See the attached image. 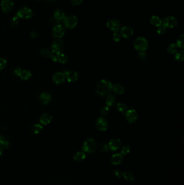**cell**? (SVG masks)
I'll use <instances>...</instances> for the list:
<instances>
[{
    "label": "cell",
    "instance_id": "6da1fadb",
    "mask_svg": "<svg viewBox=\"0 0 184 185\" xmlns=\"http://www.w3.org/2000/svg\"><path fill=\"white\" fill-rule=\"evenodd\" d=\"M113 87L112 84L107 80H102L98 82L96 87L97 93L101 96H105L110 94Z\"/></svg>",
    "mask_w": 184,
    "mask_h": 185
},
{
    "label": "cell",
    "instance_id": "7a4b0ae2",
    "mask_svg": "<svg viewBox=\"0 0 184 185\" xmlns=\"http://www.w3.org/2000/svg\"><path fill=\"white\" fill-rule=\"evenodd\" d=\"M149 45L148 41L146 38L139 37L135 39L133 43V45L135 50L138 52H143L146 50Z\"/></svg>",
    "mask_w": 184,
    "mask_h": 185
},
{
    "label": "cell",
    "instance_id": "3957f363",
    "mask_svg": "<svg viewBox=\"0 0 184 185\" xmlns=\"http://www.w3.org/2000/svg\"><path fill=\"white\" fill-rule=\"evenodd\" d=\"M97 148V143L93 139H88L83 143L82 150L87 153H91L94 152Z\"/></svg>",
    "mask_w": 184,
    "mask_h": 185
},
{
    "label": "cell",
    "instance_id": "277c9868",
    "mask_svg": "<svg viewBox=\"0 0 184 185\" xmlns=\"http://www.w3.org/2000/svg\"><path fill=\"white\" fill-rule=\"evenodd\" d=\"M78 20L76 16L69 15L66 16L63 20V25L66 28L71 29L75 28L78 25Z\"/></svg>",
    "mask_w": 184,
    "mask_h": 185
},
{
    "label": "cell",
    "instance_id": "5b68a950",
    "mask_svg": "<svg viewBox=\"0 0 184 185\" xmlns=\"http://www.w3.org/2000/svg\"><path fill=\"white\" fill-rule=\"evenodd\" d=\"M178 21L177 18L173 16L170 15L164 18L163 25L166 28H174L177 26Z\"/></svg>",
    "mask_w": 184,
    "mask_h": 185
},
{
    "label": "cell",
    "instance_id": "8992f818",
    "mask_svg": "<svg viewBox=\"0 0 184 185\" xmlns=\"http://www.w3.org/2000/svg\"><path fill=\"white\" fill-rule=\"evenodd\" d=\"M106 27L114 33L118 32L121 28V23L117 19L112 18L106 22Z\"/></svg>",
    "mask_w": 184,
    "mask_h": 185
},
{
    "label": "cell",
    "instance_id": "52a82bcc",
    "mask_svg": "<svg viewBox=\"0 0 184 185\" xmlns=\"http://www.w3.org/2000/svg\"><path fill=\"white\" fill-rule=\"evenodd\" d=\"M34 15L33 11L31 9L28 7H23L18 11L16 16L18 18H21L23 19H29L31 18Z\"/></svg>",
    "mask_w": 184,
    "mask_h": 185
},
{
    "label": "cell",
    "instance_id": "ba28073f",
    "mask_svg": "<svg viewBox=\"0 0 184 185\" xmlns=\"http://www.w3.org/2000/svg\"><path fill=\"white\" fill-rule=\"evenodd\" d=\"M66 30L64 27L61 25L55 26L52 28L51 34L54 38H60L65 34Z\"/></svg>",
    "mask_w": 184,
    "mask_h": 185
},
{
    "label": "cell",
    "instance_id": "9c48e42d",
    "mask_svg": "<svg viewBox=\"0 0 184 185\" xmlns=\"http://www.w3.org/2000/svg\"><path fill=\"white\" fill-rule=\"evenodd\" d=\"M1 6L4 13H10L14 8V1L13 0H1Z\"/></svg>",
    "mask_w": 184,
    "mask_h": 185
},
{
    "label": "cell",
    "instance_id": "30bf717a",
    "mask_svg": "<svg viewBox=\"0 0 184 185\" xmlns=\"http://www.w3.org/2000/svg\"><path fill=\"white\" fill-rule=\"evenodd\" d=\"M64 46V41L62 39L57 38L52 42L51 45V48L52 52L55 54H57L61 52V50Z\"/></svg>",
    "mask_w": 184,
    "mask_h": 185
},
{
    "label": "cell",
    "instance_id": "8fae6325",
    "mask_svg": "<svg viewBox=\"0 0 184 185\" xmlns=\"http://www.w3.org/2000/svg\"><path fill=\"white\" fill-rule=\"evenodd\" d=\"M125 116L127 121L130 123H135L138 119V114L135 109H131L125 113Z\"/></svg>",
    "mask_w": 184,
    "mask_h": 185
},
{
    "label": "cell",
    "instance_id": "7c38bea8",
    "mask_svg": "<svg viewBox=\"0 0 184 185\" xmlns=\"http://www.w3.org/2000/svg\"><path fill=\"white\" fill-rule=\"evenodd\" d=\"M96 126L98 130L104 132L108 128V121L104 118L99 117L96 121Z\"/></svg>",
    "mask_w": 184,
    "mask_h": 185
},
{
    "label": "cell",
    "instance_id": "4fadbf2b",
    "mask_svg": "<svg viewBox=\"0 0 184 185\" xmlns=\"http://www.w3.org/2000/svg\"><path fill=\"white\" fill-rule=\"evenodd\" d=\"M64 74L66 76V78L67 80L70 82H74L76 81L79 77L78 74L75 71L65 70Z\"/></svg>",
    "mask_w": 184,
    "mask_h": 185
},
{
    "label": "cell",
    "instance_id": "5bb4252c",
    "mask_svg": "<svg viewBox=\"0 0 184 185\" xmlns=\"http://www.w3.org/2000/svg\"><path fill=\"white\" fill-rule=\"evenodd\" d=\"M119 33L124 38H129L132 37L133 34V30L128 26H124L121 28Z\"/></svg>",
    "mask_w": 184,
    "mask_h": 185
},
{
    "label": "cell",
    "instance_id": "9a60e30c",
    "mask_svg": "<svg viewBox=\"0 0 184 185\" xmlns=\"http://www.w3.org/2000/svg\"><path fill=\"white\" fill-rule=\"evenodd\" d=\"M110 150L112 151L118 150L121 146V141L120 139L115 138L111 139L108 144Z\"/></svg>",
    "mask_w": 184,
    "mask_h": 185
},
{
    "label": "cell",
    "instance_id": "2e32d148",
    "mask_svg": "<svg viewBox=\"0 0 184 185\" xmlns=\"http://www.w3.org/2000/svg\"><path fill=\"white\" fill-rule=\"evenodd\" d=\"M66 80V76L63 73L58 72L55 74L52 77V80L57 84H62Z\"/></svg>",
    "mask_w": 184,
    "mask_h": 185
},
{
    "label": "cell",
    "instance_id": "e0dca14e",
    "mask_svg": "<svg viewBox=\"0 0 184 185\" xmlns=\"http://www.w3.org/2000/svg\"><path fill=\"white\" fill-rule=\"evenodd\" d=\"M123 160V157L121 153H116L114 154L111 158L110 162L114 165L121 164Z\"/></svg>",
    "mask_w": 184,
    "mask_h": 185
},
{
    "label": "cell",
    "instance_id": "ac0fdd59",
    "mask_svg": "<svg viewBox=\"0 0 184 185\" xmlns=\"http://www.w3.org/2000/svg\"><path fill=\"white\" fill-rule=\"evenodd\" d=\"M39 101L43 105H48L51 101V96L49 93L44 92L39 95Z\"/></svg>",
    "mask_w": 184,
    "mask_h": 185
},
{
    "label": "cell",
    "instance_id": "d6986e66",
    "mask_svg": "<svg viewBox=\"0 0 184 185\" xmlns=\"http://www.w3.org/2000/svg\"><path fill=\"white\" fill-rule=\"evenodd\" d=\"M52 119V115L48 113H47L41 116L39 118V122L42 125H47L51 121Z\"/></svg>",
    "mask_w": 184,
    "mask_h": 185
},
{
    "label": "cell",
    "instance_id": "ffe728a7",
    "mask_svg": "<svg viewBox=\"0 0 184 185\" xmlns=\"http://www.w3.org/2000/svg\"><path fill=\"white\" fill-rule=\"evenodd\" d=\"M54 15L55 18L58 21H63L66 16L65 13L62 10L59 9H57L55 11Z\"/></svg>",
    "mask_w": 184,
    "mask_h": 185
},
{
    "label": "cell",
    "instance_id": "44dd1931",
    "mask_svg": "<svg viewBox=\"0 0 184 185\" xmlns=\"http://www.w3.org/2000/svg\"><path fill=\"white\" fill-rule=\"evenodd\" d=\"M149 21L151 25L154 26H156L157 27L163 25V20L159 16L157 15L152 16L150 18Z\"/></svg>",
    "mask_w": 184,
    "mask_h": 185
},
{
    "label": "cell",
    "instance_id": "7402d4cb",
    "mask_svg": "<svg viewBox=\"0 0 184 185\" xmlns=\"http://www.w3.org/2000/svg\"><path fill=\"white\" fill-rule=\"evenodd\" d=\"M116 99L114 95L109 94L106 99V104L108 107H112L115 105Z\"/></svg>",
    "mask_w": 184,
    "mask_h": 185
},
{
    "label": "cell",
    "instance_id": "603a6c76",
    "mask_svg": "<svg viewBox=\"0 0 184 185\" xmlns=\"http://www.w3.org/2000/svg\"><path fill=\"white\" fill-rule=\"evenodd\" d=\"M112 89L117 94H123L125 91V88L119 84H116L113 86Z\"/></svg>",
    "mask_w": 184,
    "mask_h": 185
},
{
    "label": "cell",
    "instance_id": "cb8c5ba5",
    "mask_svg": "<svg viewBox=\"0 0 184 185\" xmlns=\"http://www.w3.org/2000/svg\"><path fill=\"white\" fill-rule=\"evenodd\" d=\"M56 54V56H57V61H59L60 63H66L67 61H68V57L64 53L60 52L57 53V54Z\"/></svg>",
    "mask_w": 184,
    "mask_h": 185
},
{
    "label": "cell",
    "instance_id": "d4e9b609",
    "mask_svg": "<svg viewBox=\"0 0 184 185\" xmlns=\"http://www.w3.org/2000/svg\"><path fill=\"white\" fill-rule=\"evenodd\" d=\"M31 75H32V74L30 71L28 70H22L19 77L22 80H27L31 77Z\"/></svg>",
    "mask_w": 184,
    "mask_h": 185
},
{
    "label": "cell",
    "instance_id": "484cf974",
    "mask_svg": "<svg viewBox=\"0 0 184 185\" xmlns=\"http://www.w3.org/2000/svg\"><path fill=\"white\" fill-rule=\"evenodd\" d=\"M122 176H123L124 178L127 181L132 182L135 180V176L131 172L125 171L122 173Z\"/></svg>",
    "mask_w": 184,
    "mask_h": 185
},
{
    "label": "cell",
    "instance_id": "4316f807",
    "mask_svg": "<svg viewBox=\"0 0 184 185\" xmlns=\"http://www.w3.org/2000/svg\"><path fill=\"white\" fill-rule=\"evenodd\" d=\"M174 59L179 61H183L184 60V52L183 50L177 51L174 54Z\"/></svg>",
    "mask_w": 184,
    "mask_h": 185
},
{
    "label": "cell",
    "instance_id": "83f0119b",
    "mask_svg": "<svg viewBox=\"0 0 184 185\" xmlns=\"http://www.w3.org/2000/svg\"><path fill=\"white\" fill-rule=\"evenodd\" d=\"M85 157H86V155H85V154L84 152H79L77 153L75 155L73 159H74L75 160L78 161V162H80V161H81L83 160L85 158Z\"/></svg>",
    "mask_w": 184,
    "mask_h": 185
},
{
    "label": "cell",
    "instance_id": "f1b7e54d",
    "mask_svg": "<svg viewBox=\"0 0 184 185\" xmlns=\"http://www.w3.org/2000/svg\"><path fill=\"white\" fill-rule=\"evenodd\" d=\"M117 110L119 112H121L123 115L125 114V113L127 111V106L125 103H118L116 106Z\"/></svg>",
    "mask_w": 184,
    "mask_h": 185
},
{
    "label": "cell",
    "instance_id": "f546056e",
    "mask_svg": "<svg viewBox=\"0 0 184 185\" xmlns=\"http://www.w3.org/2000/svg\"><path fill=\"white\" fill-rule=\"evenodd\" d=\"M0 146L3 148H8L9 146V142L6 140L4 136L0 134Z\"/></svg>",
    "mask_w": 184,
    "mask_h": 185
},
{
    "label": "cell",
    "instance_id": "4dcf8cb0",
    "mask_svg": "<svg viewBox=\"0 0 184 185\" xmlns=\"http://www.w3.org/2000/svg\"><path fill=\"white\" fill-rule=\"evenodd\" d=\"M54 52H52V51H50V50L47 48L42 49L41 51V55L45 58H51Z\"/></svg>",
    "mask_w": 184,
    "mask_h": 185
},
{
    "label": "cell",
    "instance_id": "1f68e13d",
    "mask_svg": "<svg viewBox=\"0 0 184 185\" xmlns=\"http://www.w3.org/2000/svg\"><path fill=\"white\" fill-rule=\"evenodd\" d=\"M43 129V126L40 123H36L32 128V132L34 134H37L40 133Z\"/></svg>",
    "mask_w": 184,
    "mask_h": 185
},
{
    "label": "cell",
    "instance_id": "d6a6232c",
    "mask_svg": "<svg viewBox=\"0 0 184 185\" xmlns=\"http://www.w3.org/2000/svg\"><path fill=\"white\" fill-rule=\"evenodd\" d=\"M177 51V46L175 43H171L167 48V52L169 54H174Z\"/></svg>",
    "mask_w": 184,
    "mask_h": 185
},
{
    "label": "cell",
    "instance_id": "836d02e7",
    "mask_svg": "<svg viewBox=\"0 0 184 185\" xmlns=\"http://www.w3.org/2000/svg\"><path fill=\"white\" fill-rule=\"evenodd\" d=\"M177 47H179L181 49H183L184 48V35L181 34V35L178 38L177 40V43L176 44Z\"/></svg>",
    "mask_w": 184,
    "mask_h": 185
},
{
    "label": "cell",
    "instance_id": "e575fe53",
    "mask_svg": "<svg viewBox=\"0 0 184 185\" xmlns=\"http://www.w3.org/2000/svg\"><path fill=\"white\" fill-rule=\"evenodd\" d=\"M130 150H131L130 146L129 145H125L122 147V150H121V154L123 155H127L128 154L130 153Z\"/></svg>",
    "mask_w": 184,
    "mask_h": 185
},
{
    "label": "cell",
    "instance_id": "d590c367",
    "mask_svg": "<svg viewBox=\"0 0 184 185\" xmlns=\"http://www.w3.org/2000/svg\"><path fill=\"white\" fill-rule=\"evenodd\" d=\"M166 29L163 25H161L157 28V33L159 35H163L166 32Z\"/></svg>",
    "mask_w": 184,
    "mask_h": 185
},
{
    "label": "cell",
    "instance_id": "8d00e7d4",
    "mask_svg": "<svg viewBox=\"0 0 184 185\" xmlns=\"http://www.w3.org/2000/svg\"><path fill=\"white\" fill-rule=\"evenodd\" d=\"M122 36L120 33L118 32H115L113 34V40L115 42H119L121 41Z\"/></svg>",
    "mask_w": 184,
    "mask_h": 185
},
{
    "label": "cell",
    "instance_id": "74e56055",
    "mask_svg": "<svg viewBox=\"0 0 184 185\" xmlns=\"http://www.w3.org/2000/svg\"><path fill=\"white\" fill-rule=\"evenodd\" d=\"M7 65V60L4 58H0V70L4 69L6 67Z\"/></svg>",
    "mask_w": 184,
    "mask_h": 185
},
{
    "label": "cell",
    "instance_id": "f35d334b",
    "mask_svg": "<svg viewBox=\"0 0 184 185\" xmlns=\"http://www.w3.org/2000/svg\"><path fill=\"white\" fill-rule=\"evenodd\" d=\"M110 150L109 147L108 146V144L106 143H103L101 146V152H103V153H107Z\"/></svg>",
    "mask_w": 184,
    "mask_h": 185
},
{
    "label": "cell",
    "instance_id": "ab89813d",
    "mask_svg": "<svg viewBox=\"0 0 184 185\" xmlns=\"http://www.w3.org/2000/svg\"><path fill=\"white\" fill-rule=\"evenodd\" d=\"M18 21H19V18H18V16H14V18H13L12 20H11V26L13 27H16L18 25Z\"/></svg>",
    "mask_w": 184,
    "mask_h": 185
},
{
    "label": "cell",
    "instance_id": "60d3db41",
    "mask_svg": "<svg viewBox=\"0 0 184 185\" xmlns=\"http://www.w3.org/2000/svg\"><path fill=\"white\" fill-rule=\"evenodd\" d=\"M138 57L139 59L141 60L146 59L147 57V54L146 52H145V51L139 52L138 54Z\"/></svg>",
    "mask_w": 184,
    "mask_h": 185
},
{
    "label": "cell",
    "instance_id": "b9f144b4",
    "mask_svg": "<svg viewBox=\"0 0 184 185\" xmlns=\"http://www.w3.org/2000/svg\"><path fill=\"white\" fill-rule=\"evenodd\" d=\"M109 112V107L107 106L103 107L101 110V113L102 115H105L108 114Z\"/></svg>",
    "mask_w": 184,
    "mask_h": 185
},
{
    "label": "cell",
    "instance_id": "7bdbcfd3",
    "mask_svg": "<svg viewBox=\"0 0 184 185\" xmlns=\"http://www.w3.org/2000/svg\"><path fill=\"white\" fill-rule=\"evenodd\" d=\"M84 0H71V3L73 6L80 5L83 2Z\"/></svg>",
    "mask_w": 184,
    "mask_h": 185
},
{
    "label": "cell",
    "instance_id": "ee69618b",
    "mask_svg": "<svg viewBox=\"0 0 184 185\" xmlns=\"http://www.w3.org/2000/svg\"><path fill=\"white\" fill-rule=\"evenodd\" d=\"M114 174L116 177H117L118 178H120L122 176V172L121 171L116 170V171H115L114 172Z\"/></svg>",
    "mask_w": 184,
    "mask_h": 185
},
{
    "label": "cell",
    "instance_id": "f6af8a7d",
    "mask_svg": "<svg viewBox=\"0 0 184 185\" xmlns=\"http://www.w3.org/2000/svg\"><path fill=\"white\" fill-rule=\"evenodd\" d=\"M22 70V69H21V68H16V69H15V70H14V73H15V74L16 75L19 77L20 75V74H21Z\"/></svg>",
    "mask_w": 184,
    "mask_h": 185
},
{
    "label": "cell",
    "instance_id": "bcb514c9",
    "mask_svg": "<svg viewBox=\"0 0 184 185\" xmlns=\"http://www.w3.org/2000/svg\"><path fill=\"white\" fill-rule=\"evenodd\" d=\"M30 36H31V38H37V33L35 32H32L30 33Z\"/></svg>",
    "mask_w": 184,
    "mask_h": 185
},
{
    "label": "cell",
    "instance_id": "7dc6e473",
    "mask_svg": "<svg viewBox=\"0 0 184 185\" xmlns=\"http://www.w3.org/2000/svg\"><path fill=\"white\" fill-rule=\"evenodd\" d=\"M3 150H4V148L1 146H0V156L2 155V154L3 153Z\"/></svg>",
    "mask_w": 184,
    "mask_h": 185
},
{
    "label": "cell",
    "instance_id": "c3c4849f",
    "mask_svg": "<svg viewBox=\"0 0 184 185\" xmlns=\"http://www.w3.org/2000/svg\"><path fill=\"white\" fill-rule=\"evenodd\" d=\"M50 1H56V0H50Z\"/></svg>",
    "mask_w": 184,
    "mask_h": 185
}]
</instances>
